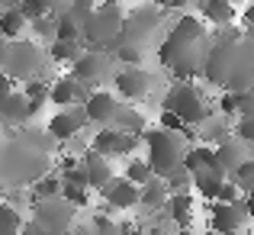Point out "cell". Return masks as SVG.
Listing matches in <instances>:
<instances>
[{
  "instance_id": "obj_10",
  "label": "cell",
  "mask_w": 254,
  "mask_h": 235,
  "mask_svg": "<svg viewBox=\"0 0 254 235\" xmlns=\"http://www.w3.org/2000/svg\"><path fill=\"white\" fill-rule=\"evenodd\" d=\"M142 142V132H123L116 126H103V129L93 136V152H100L103 158H123V155H132Z\"/></svg>"
},
{
  "instance_id": "obj_35",
  "label": "cell",
  "mask_w": 254,
  "mask_h": 235,
  "mask_svg": "<svg viewBox=\"0 0 254 235\" xmlns=\"http://www.w3.org/2000/svg\"><path fill=\"white\" fill-rule=\"evenodd\" d=\"M126 177H129L132 184H145V180L155 177V174H151V167H148L145 158H135V161H129V167H126Z\"/></svg>"
},
{
  "instance_id": "obj_31",
  "label": "cell",
  "mask_w": 254,
  "mask_h": 235,
  "mask_svg": "<svg viewBox=\"0 0 254 235\" xmlns=\"http://www.w3.org/2000/svg\"><path fill=\"white\" fill-rule=\"evenodd\" d=\"M32 200H42V197H55V193H62V177H52L49 171L42 174V177L32 180Z\"/></svg>"
},
{
  "instance_id": "obj_29",
  "label": "cell",
  "mask_w": 254,
  "mask_h": 235,
  "mask_svg": "<svg viewBox=\"0 0 254 235\" xmlns=\"http://www.w3.org/2000/svg\"><path fill=\"white\" fill-rule=\"evenodd\" d=\"M164 187H168V193H187L193 187V174L187 171L184 164H177V167H171L168 174H164Z\"/></svg>"
},
{
  "instance_id": "obj_9",
  "label": "cell",
  "mask_w": 254,
  "mask_h": 235,
  "mask_svg": "<svg viewBox=\"0 0 254 235\" xmlns=\"http://www.w3.org/2000/svg\"><path fill=\"white\" fill-rule=\"evenodd\" d=\"M74 216H77V206L71 200H64L62 193L32 200V219L42 226V232H68Z\"/></svg>"
},
{
  "instance_id": "obj_22",
  "label": "cell",
  "mask_w": 254,
  "mask_h": 235,
  "mask_svg": "<svg viewBox=\"0 0 254 235\" xmlns=\"http://www.w3.org/2000/svg\"><path fill=\"white\" fill-rule=\"evenodd\" d=\"M199 13H203L206 23L212 26H225L235 19V6H232V0H199Z\"/></svg>"
},
{
  "instance_id": "obj_15",
  "label": "cell",
  "mask_w": 254,
  "mask_h": 235,
  "mask_svg": "<svg viewBox=\"0 0 254 235\" xmlns=\"http://www.w3.org/2000/svg\"><path fill=\"white\" fill-rule=\"evenodd\" d=\"M100 193H103L110 210H132V206H138V184H132L129 177H110L100 187Z\"/></svg>"
},
{
  "instance_id": "obj_46",
  "label": "cell",
  "mask_w": 254,
  "mask_h": 235,
  "mask_svg": "<svg viewBox=\"0 0 254 235\" xmlns=\"http://www.w3.org/2000/svg\"><path fill=\"white\" fill-rule=\"evenodd\" d=\"M13 3V0H0V10H3V6H10Z\"/></svg>"
},
{
  "instance_id": "obj_36",
  "label": "cell",
  "mask_w": 254,
  "mask_h": 235,
  "mask_svg": "<svg viewBox=\"0 0 254 235\" xmlns=\"http://www.w3.org/2000/svg\"><path fill=\"white\" fill-rule=\"evenodd\" d=\"M62 197L71 200L74 206H87V187L84 184H71V180H62Z\"/></svg>"
},
{
  "instance_id": "obj_7",
  "label": "cell",
  "mask_w": 254,
  "mask_h": 235,
  "mask_svg": "<svg viewBox=\"0 0 254 235\" xmlns=\"http://www.w3.org/2000/svg\"><path fill=\"white\" fill-rule=\"evenodd\" d=\"M45 68V52L36 42L26 39H6L3 58H0V71L10 80H29Z\"/></svg>"
},
{
  "instance_id": "obj_40",
  "label": "cell",
  "mask_w": 254,
  "mask_h": 235,
  "mask_svg": "<svg viewBox=\"0 0 254 235\" xmlns=\"http://www.w3.org/2000/svg\"><path fill=\"white\" fill-rule=\"evenodd\" d=\"M26 100H45L49 97V84L45 80H39V75L36 78H29V84H26Z\"/></svg>"
},
{
  "instance_id": "obj_43",
  "label": "cell",
  "mask_w": 254,
  "mask_h": 235,
  "mask_svg": "<svg viewBox=\"0 0 254 235\" xmlns=\"http://www.w3.org/2000/svg\"><path fill=\"white\" fill-rule=\"evenodd\" d=\"M245 210H248V219H254V187L245 190Z\"/></svg>"
},
{
  "instance_id": "obj_42",
  "label": "cell",
  "mask_w": 254,
  "mask_h": 235,
  "mask_svg": "<svg viewBox=\"0 0 254 235\" xmlns=\"http://www.w3.org/2000/svg\"><path fill=\"white\" fill-rule=\"evenodd\" d=\"M10 90H13V80L6 78L3 71H0V103H3V97H6V93H10Z\"/></svg>"
},
{
  "instance_id": "obj_37",
  "label": "cell",
  "mask_w": 254,
  "mask_h": 235,
  "mask_svg": "<svg viewBox=\"0 0 254 235\" xmlns=\"http://www.w3.org/2000/svg\"><path fill=\"white\" fill-rule=\"evenodd\" d=\"M29 23H32V32H36L39 39H55V16H52V13L36 16V19H29Z\"/></svg>"
},
{
  "instance_id": "obj_16",
  "label": "cell",
  "mask_w": 254,
  "mask_h": 235,
  "mask_svg": "<svg viewBox=\"0 0 254 235\" xmlns=\"http://www.w3.org/2000/svg\"><path fill=\"white\" fill-rule=\"evenodd\" d=\"M84 113H87V123H97V126H110L113 123V116H116V110H119V100L113 97V93H106V90H97L93 87L90 93L84 97Z\"/></svg>"
},
{
  "instance_id": "obj_6",
  "label": "cell",
  "mask_w": 254,
  "mask_h": 235,
  "mask_svg": "<svg viewBox=\"0 0 254 235\" xmlns=\"http://www.w3.org/2000/svg\"><path fill=\"white\" fill-rule=\"evenodd\" d=\"M161 29V10L155 3H142L135 10L123 13V26H119L116 45H132V49H148L155 32Z\"/></svg>"
},
{
  "instance_id": "obj_12",
  "label": "cell",
  "mask_w": 254,
  "mask_h": 235,
  "mask_svg": "<svg viewBox=\"0 0 254 235\" xmlns=\"http://www.w3.org/2000/svg\"><path fill=\"white\" fill-rule=\"evenodd\" d=\"M209 226L216 232H242L248 226V210L245 200H212Z\"/></svg>"
},
{
  "instance_id": "obj_38",
  "label": "cell",
  "mask_w": 254,
  "mask_h": 235,
  "mask_svg": "<svg viewBox=\"0 0 254 235\" xmlns=\"http://www.w3.org/2000/svg\"><path fill=\"white\" fill-rule=\"evenodd\" d=\"M232 132H235V136L242 139L245 145H254V113H251V116H242V119H238V126H235Z\"/></svg>"
},
{
  "instance_id": "obj_17",
  "label": "cell",
  "mask_w": 254,
  "mask_h": 235,
  "mask_svg": "<svg viewBox=\"0 0 254 235\" xmlns=\"http://www.w3.org/2000/svg\"><path fill=\"white\" fill-rule=\"evenodd\" d=\"M242 158H248V152H245V142H242L238 136H235V139L225 136L222 142L212 149V167H216L219 174H225V177H229V174L235 171L238 164H242Z\"/></svg>"
},
{
  "instance_id": "obj_11",
  "label": "cell",
  "mask_w": 254,
  "mask_h": 235,
  "mask_svg": "<svg viewBox=\"0 0 254 235\" xmlns=\"http://www.w3.org/2000/svg\"><path fill=\"white\" fill-rule=\"evenodd\" d=\"M71 75L77 80H84L87 87H97L100 80L110 75V52L103 49H81V55L71 62Z\"/></svg>"
},
{
  "instance_id": "obj_23",
  "label": "cell",
  "mask_w": 254,
  "mask_h": 235,
  "mask_svg": "<svg viewBox=\"0 0 254 235\" xmlns=\"http://www.w3.org/2000/svg\"><path fill=\"white\" fill-rule=\"evenodd\" d=\"M26 26H29V19L23 16V10H19L16 3L0 10V36L3 39H19V32H23Z\"/></svg>"
},
{
  "instance_id": "obj_1",
  "label": "cell",
  "mask_w": 254,
  "mask_h": 235,
  "mask_svg": "<svg viewBox=\"0 0 254 235\" xmlns=\"http://www.w3.org/2000/svg\"><path fill=\"white\" fill-rule=\"evenodd\" d=\"M199 78L232 93L254 87V36H248V29H235L232 23H225L216 36H209Z\"/></svg>"
},
{
  "instance_id": "obj_2",
  "label": "cell",
  "mask_w": 254,
  "mask_h": 235,
  "mask_svg": "<svg viewBox=\"0 0 254 235\" xmlns=\"http://www.w3.org/2000/svg\"><path fill=\"white\" fill-rule=\"evenodd\" d=\"M52 145L55 139L45 129L16 126L13 136H0V190L3 187H23L42 177L52 167Z\"/></svg>"
},
{
  "instance_id": "obj_13",
  "label": "cell",
  "mask_w": 254,
  "mask_h": 235,
  "mask_svg": "<svg viewBox=\"0 0 254 235\" xmlns=\"http://www.w3.org/2000/svg\"><path fill=\"white\" fill-rule=\"evenodd\" d=\"M155 75L145 68H138V65H126L123 71H119L116 78H113V84H116V90L123 93L126 100H145L151 93V87H155Z\"/></svg>"
},
{
  "instance_id": "obj_27",
  "label": "cell",
  "mask_w": 254,
  "mask_h": 235,
  "mask_svg": "<svg viewBox=\"0 0 254 235\" xmlns=\"http://www.w3.org/2000/svg\"><path fill=\"white\" fill-rule=\"evenodd\" d=\"M77 55H81V39H52L49 58L55 65H71Z\"/></svg>"
},
{
  "instance_id": "obj_32",
  "label": "cell",
  "mask_w": 254,
  "mask_h": 235,
  "mask_svg": "<svg viewBox=\"0 0 254 235\" xmlns=\"http://www.w3.org/2000/svg\"><path fill=\"white\" fill-rule=\"evenodd\" d=\"M229 180H235V187L242 193L248 190V187H254V158H242V164L229 174Z\"/></svg>"
},
{
  "instance_id": "obj_25",
  "label": "cell",
  "mask_w": 254,
  "mask_h": 235,
  "mask_svg": "<svg viewBox=\"0 0 254 235\" xmlns=\"http://www.w3.org/2000/svg\"><path fill=\"white\" fill-rule=\"evenodd\" d=\"M190 174H193V187H196L199 197H206V200L216 197L219 184L225 180V174H219L216 167H196V171H190Z\"/></svg>"
},
{
  "instance_id": "obj_28",
  "label": "cell",
  "mask_w": 254,
  "mask_h": 235,
  "mask_svg": "<svg viewBox=\"0 0 254 235\" xmlns=\"http://www.w3.org/2000/svg\"><path fill=\"white\" fill-rule=\"evenodd\" d=\"M110 126H116V129H123V132H145L142 113H135L132 106H123V103H119V110H116V116H113Z\"/></svg>"
},
{
  "instance_id": "obj_4",
  "label": "cell",
  "mask_w": 254,
  "mask_h": 235,
  "mask_svg": "<svg viewBox=\"0 0 254 235\" xmlns=\"http://www.w3.org/2000/svg\"><path fill=\"white\" fill-rule=\"evenodd\" d=\"M119 26H123V6L113 3V0L93 3V10L87 13V19L81 23V42L87 45V49L113 52L116 49Z\"/></svg>"
},
{
  "instance_id": "obj_24",
  "label": "cell",
  "mask_w": 254,
  "mask_h": 235,
  "mask_svg": "<svg viewBox=\"0 0 254 235\" xmlns=\"http://www.w3.org/2000/svg\"><path fill=\"white\" fill-rule=\"evenodd\" d=\"M164 197H168V187H164V180L148 177L145 184H138V206H145V210H161Z\"/></svg>"
},
{
  "instance_id": "obj_47",
  "label": "cell",
  "mask_w": 254,
  "mask_h": 235,
  "mask_svg": "<svg viewBox=\"0 0 254 235\" xmlns=\"http://www.w3.org/2000/svg\"><path fill=\"white\" fill-rule=\"evenodd\" d=\"M113 3H123V0H113Z\"/></svg>"
},
{
  "instance_id": "obj_48",
  "label": "cell",
  "mask_w": 254,
  "mask_h": 235,
  "mask_svg": "<svg viewBox=\"0 0 254 235\" xmlns=\"http://www.w3.org/2000/svg\"><path fill=\"white\" fill-rule=\"evenodd\" d=\"M232 3H235V0H232Z\"/></svg>"
},
{
  "instance_id": "obj_45",
  "label": "cell",
  "mask_w": 254,
  "mask_h": 235,
  "mask_svg": "<svg viewBox=\"0 0 254 235\" xmlns=\"http://www.w3.org/2000/svg\"><path fill=\"white\" fill-rule=\"evenodd\" d=\"M158 3H168V6H184L187 0H158Z\"/></svg>"
},
{
  "instance_id": "obj_44",
  "label": "cell",
  "mask_w": 254,
  "mask_h": 235,
  "mask_svg": "<svg viewBox=\"0 0 254 235\" xmlns=\"http://www.w3.org/2000/svg\"><path fill=\"white\" fill-rule=\"evenodd\" d=\"M245 26H248V36H254V3L245 10Z\"/></svg>"
},
{
  "instance_id": "obj_8",
  "label": "cell",
  "mask_w": 254,
  "mask_h": 235,
  "mask_svg": "<svg viewBox=\"0 0 254 235\" xmlns=\"http://www.w3.org/2000/svg\"><path fill=\"white\" fill-rule=\"evenodd\" d=\"M161 110H171L174 116H180L187 126L203 123V119L209 116V106H206V97L199 93V87H193L190 80H184V78H177V84L164 93Z\"/></svg>"
},
{
  "instance_id": "obj_5",
  "label": "cell",
  "mask_w": 254,
  "mask_h": 235,
  "mask_svg": "<svg viewBox=\"0 0 254 235\" xmlns=\"http://www.w3.org/2000/svg\"><path fill=\"white\" fill-rule=\"evenodd\" d=\"M145 145H148V167L151 174H158V177H164V174L171 171V167H177L180 161H184V152H187V142L180 132L174 129H164V126H158V129L145 132Z\"/></svg>"
},
{
  "instance_id": "obj_18",
  "label": "cell",
  "mask_w": 254,
  "mask_h": 235,
  "mask_svg": "<svg viewBox=\"0 0 254 235\" xmlns=\"http://www.w3.org/2000/svg\"><path fill=\"white\" fill-rule=\"evenodd\" d=\"M90 90L93 87H87L84 80H77L74 75H64V78H58L55 84L49 87V100L58 103V106H71V103H84V97Z\"/></svg>"
},
{
  "instance_id": "obj_21",
  "label": "cell",
  "mask_w": 254,
  "mask_h": 235,
  "mask_svg": "<svg viewBox=\"0 0 254 235\" xmlns=\"http://www.w3.org/2000/svg\"><path fill=\"white\" fill-rule=\"evenodd\" d=\"M81 167H84V174H87V187H103L106 180L113 177V167H110V161H106L100 152H87V155L81 158Z\"/></svg>"
},
{
  "instance_id": "obj_3",
  "label": "cell",
  "mask_w": 254,
  "mask_h": 235,
  "mask_svg": "<svg viewBox=\"0 0 254 235\" xmlns=\"http://www.w3.org/2000/svg\"><path fill=\"white\" fill-rule=\"evenodd\" d=\"M206 45H209V32L199 23V16H180L174 29L164 36V42L158 45V62L174 78L193 80L203 75Z\"/></svg>"
},
{
  "instance_id": "obj_41",
  "label": "cell",
  "mask_w": 254,
  "mask_h": 235,
  "mask_svg": "<svg viewBox=\"0 0 254 235\" xmlns=\"http://www.w3.org/2000/svg\"><path fill=\"white\" fill-rule=\"evenodd\" d=\"M93 229H97V232H119V226L110 223L106 216H97V219H93Z\"/></svg>"
},
{
  "instance_id": "obj_20",
  "label": "cell",
  "mask_w": 254,
  "mask_h": 235,
  "mask_svg": "<svg viewBox=\"0 0 254 235\" xmlns=\"http://www.w3.org/2000/svg\"><path fill=\"white\" fill-rule=\"evenodd\" d=\"M29 119V100H26L23 90H10L0 103V123L6 126H23Z\"/></svg>"
},
{
  "instance_id": "obj_39",
  "label": "cell",
  "mask_w": 254,
  "mask_h": 235,
  "mask_svg": "<svg viewBox=\"0 0 254 235\" xmlns=\"http://www.w3.org/2000/svg\"><path fill=\"white\" fill-rule=\"evenodd\" d=\"M113 55H116L119 62H126V65H138L145 58V52L142 49H132V45H116V49H113Z\"/></svg>"
},
{
  "instance_id": "obj_14",
  "label": "cell",
  "mask_w": 254,
  "mask_h": 235,
  "mask_svg": "<svg viewBox=\"0 0 254 235\" xmlns=\"http://www.w3.org/2000/svg\"><path fill=\"white\" fill-rule=\"evenodd\" d=\"M84 126H87L84 106L81 103H71V106H64L62 113H55V116L49 119V136L55 139V142H64V139H74Z\"/></svg>"
},
{
  "instance_id": "obj_33",
  "label": "cell",
  "mask_w": 254,
  "mask_h": 235,
  "mask_svg": "<svg viewBox=\"0 0 254 235\" xmlns=\"http://www.w3.org/2000/svg\"><path fill=\"white\" fill-rule=\"evenodd\" d=\"M23 219H19L16 206L13 203H0V235H10V232H19Z\"/></svg>"
},
{
  "instance_id": "obj_26",
  "label": "cell",
  "mask_w": 254,
  "mask_h": 235,
  "mask_svg": "<svg viewBox=\"0 0 254 235\" xmlns=\"http://www.w3.org/2000/svg\"><path fill=\"white\" fill-rule=\"evenodd\" d=\"M16 6L23 10L26 19H36V16H45V13L58 16L68 6V0H16Z\"/></svg>"
},
{
  "instance_id": "obj_19",
  "label": "cell",
  "mask_w": 254,
  "mask_h": 235,
  "mask_svg": "<svg viewBox=\"0 0 254 235\" xmlns=\"http://www.w3.org/2000/svg\"><path fill=\"white\" fill-rule=\"evenodd\" d=\"M161 213L171 219L174 226L187 229V226L193 223V197L190 193H168L164 203H161Z\"/></svg>"
},
{
  "instance_id": "obj_30",
  "label": "cell",
  "mask_w": 254,
  "mask_h": 235,
  "mask_svg": "<svg viewBox=\"0 0 254 235\" xmlns=\"http://www.w3.org/2000/svg\"><path fill=\"white\" fill-rule=\"evenodd\" d=\"M180 164H184L187 171H196V167H212V149H209V145H196V149H187Z\"/></svg>"
},
{
  "instance_id": "obj_34",
  "label": "cell",
  "mask_w": 254,
  "mask_h": 235,
  "mask_svg": "<svg viewBox=\"0 0 254 235\" xmlns=\"http://www.w3.org/2000/svg\"><path fill=\"white\" fill-rule=\"evenodd\" d=\"M232 103H235V113H238V116H251V113H254V87L235 90V93H232Z\"/></svg>"
}]
</instances>
